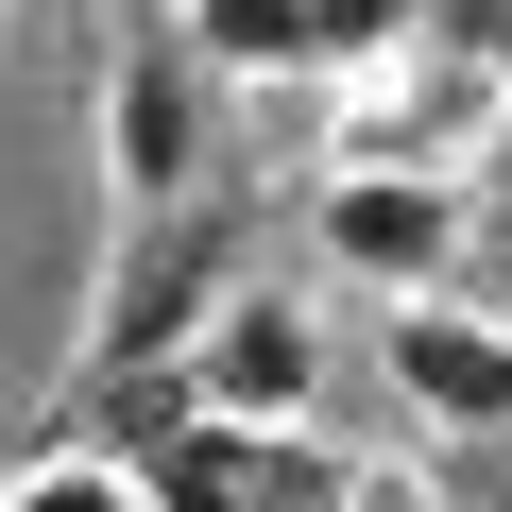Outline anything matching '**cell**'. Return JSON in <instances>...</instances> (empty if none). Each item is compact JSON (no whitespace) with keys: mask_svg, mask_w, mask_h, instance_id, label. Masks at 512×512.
Wrapping results in <instances>:
<instances>
[{"mask_svg":"<svg viewBox=\"0 0 512 512\" xmlns=\"http://www.w3.org/2000/svg\"><path fill=\"white\" fill-rule=\"evenodd\" d=\"M171 393L188 410H222V427H308V393H325V325H308V291H222L205 308V342L171 359Z\"/></svg>","mask_w":512,"mask_h":512,"instance_id":"cell-6","label":"cell"},{"mask_svg":"<svg viewBox=\"0 0 512 512\" xmlns=\"http://www.w3.org/2000/svg\"><path fill=\"white\" fill-rule=\"evenodd\" d=\"M461 239H478V188L427 171V154H342V171L308 188V256H325V274H359L376 308H393V291H444Z\"/></svg>","mask_w":512,"mask_h":512,"instance_id":"cell-2","label":"cell"},{"mask_svg":"<svg viewBox=\"0 0 512 512\" xmlns=\"http://www.w3.org/2000/svg\"><path fill=\"white\" fill-rule=\"evenodd\" d=\"M325 512H444V478H427V461H342Z\"/></svg>","mask_w":512,"mask_h":512,"instance_id":"cell-8","label":"cell"},{"mask_svg":"<svg viewBox=\"0 0 512 512\" xmlns=\"http://www.w3.org/2000/svg\"><path fill=\"white\" fill-rule=\"evenodd\" d=\"M461 188H478V205H512V103H495V137L461 154Z\"/></svg>","mask_w":512,"mask_h":512,"instance_id":"cell-10","label":"cell"},{"mask_svg":"<svg viewBox=\"0 0 512 512\" xmlns=\"http://www.w3.org/2000/svg\"><path fill=\"white\" fill-rule=\"evenodd\" d=\"M427 52H478V69H512V0H427Z\"/></svg>","mask_w":512,"mask_h":512,"instance_id":"cell-9","label":"cell"},{"mask_svg":"<svg viewBox=\"0 0 512 512\" xmlns=\"http://www.w3.org/2000/svg\"><path fill=\"white\" fill-rule=\"evenodd\" d=\"M0 512H154V495H137V461H120V444H86V427H69V444H35L18 478H0Z\"/></svg>","mask_w":512,"mask_h":512,"instance_id":"cell-7","label":"cell"},{"mask_svg":"<svg viewBox=\"0 0 512 512\" xmlns=\"http://www.w3.org/2000/svg\"><path fill=\"white\" fill-rule=\"evenodd\" d=\"M239 291V205H120V256H103V291H86V342H69V410H103V393H154L188 342H205V308Z\"/></svg>","mask_w":512,"mask_h":512,"instance_id":"cell-1","label":"cell"},{"mask_svg":"<svg viewBox=\"0 0 512 512\" xmlns=\"http://www.w3.org/2000/svg\"><path fill=\"white\" fill-rule=\"evenodd\" d=\"M205 86H222V69H205L171 18H137V35L103 52V188H120V205H188V188H205V154H222V137H205Z\"/></svg>","mask_w":512,"mask_h":512,"instance_id":"cell-4","label":"cell"},{"mask_svg":"<svg viewBox=\"0 0 512 512\" xmlns=\"http://www.w3.org/2000/svg\"><path fill=\"white\" fill-rule=\"evenodd\" d=\"M171 35H188L222 86L325 103V86H359V69H393V52L427 35V0H171Z\"/></svg>","mask_w":512,"mask_h":512,"instance_id":"cell-3","label":"cell"},{"mask_svg":"<svg viewBox=\"0 0 512 512\" xmlns=\"http://www.w3.org/2000/svg\"><path fill=\"white\" fill-rule=\"evenodd\" d=\"M376 376H393V410H410V427H444V444H495V427H512V308H478L461 274H444V291H393V325H376Z\"/></svg>","mask_w":512,"mask_h":512,"instance_id":"cell-5","label":"cell"}]
</instances>
